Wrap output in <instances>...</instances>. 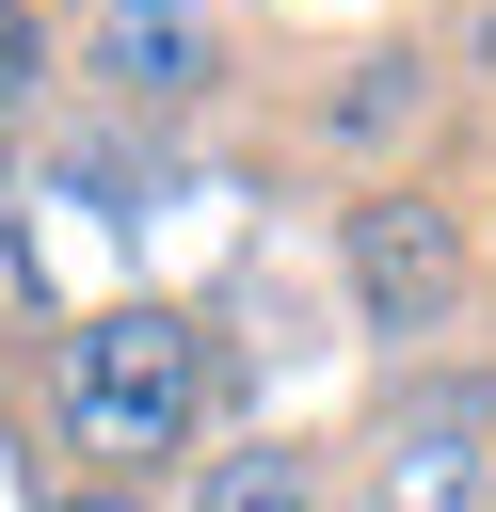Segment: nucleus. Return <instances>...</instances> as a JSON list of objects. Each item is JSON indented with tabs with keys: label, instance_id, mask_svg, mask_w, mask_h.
I'll use <instances>...</instances> for the list:
<instances>
[{
	"label": "nucleus",
	"instance_id": "obj_1",
	"mask_svg": "<svg viewBox=\"0 0 496 512\" xmlns=\"http://www.w3.org/2000/svg\"><path fill=\"white\" fill-rule=\"evenodd\" d=\"M48 416H64V448L112 464V480L192 464L208 416H224V320H208V304H160V288L80 304V320L48 336Z\"/></svg>",
	"mask_w": 496,
	"mask_h": 512
},
{
	"label": "nucleus",
	"instance_id": "obj_2",
	"mask_svg": "<svg viewBox=\"0 0 496 512\" xmlns=\"http://www.w3.org/2000/svg\"><path fill=\"white\" fill-rule=\"evenodd\" d=\"M336 304H352V336H384L400 368H432L480 320V224H464V192H432V176L352 192L336 208Z\"/></svg>",
	"mask_w": 496,
	"mask_h": 512
},
{
	"label": "nucleus",
	"instance_id": "obj_3",
	"mask_svg": "<svg viewBox=\"0 0 496 512\" xmlns=\"http://www.w3.org/2000/svg\"><path fill=\"white\" fill-rule=\"evenodd\" d=\"M336 512H496V368H400L336 448Z\"/></svg>",
	"mask_w": 496,
	"mask_h": 512
},
{
	"label": "nucleus",
	"instance_id": "obj_4",
	"mask_svg": "<svg viewBox=\"0 0 496 512\" xmlns=\"http://www.w3.org/2000/svg\"><path fill=\"white\" fill-rule=\"evenodd\" d=\"M448 48L432 32H352V48H320L304 80H288V144L336 176V192H384V176H416V144L448 128Z\"/></svg>",
	"mask_w": 496,
	"mask_h": 512
},
{
	"label": "nucleus",
	"instance_id": "obj_5",
	"mask_svg": "<svg viewBox=\"0 0 496 512\" xmlns=\"http://www.w3.org/2000/svg\"><path fill=\"white\" fill-rule=\"evenodd\" d=\"M64 64H80V96H96L112 128L176 144V128L224 112V80H240V16H224V0H80Z\"/></svg>",
	"mask_w": 496,
	"mask_h": 512
},
{
	"label": "nucleus",
	"instance_id": "obj_6",
	"mask_svg": "<svg viewBox=\"0 0 496 512\" xmlns=\"http://www.w3.org/2000/svg\"><path fill=\"white\" fill-rule=\"evenodd\" d=\"M176 512H336V448H304V432H208L176 464Z\"/></svg>",
	"mask_w": 496,
	"mask_h": 512
},
{
	"label": "nucleus",
	"instance_id": "obj_7",
	"mask_svg": "<svg viewBox=\"0 0 496 512\" xmlns=\"http://www.w3.org/2000/svg\"><path fill=\"white\" fill-rule=\"evenodd\" d=\"M432 48H448V80H496V0H448Z\"/></svg>",
	"mask_w": 496,
	"mask_h": 512
},
{
	"label": "nucleus",
	"instance_id": "obj_8",
	"mask_svg": "<svg viewBox=\"0 0 496 512\" xmlns=\"http://www.w3.org/2000/svg\"><path fill=\"white\" fill-rule=\"evenodd\" d=\"M32 96V16H0V112Z\"/></svg>",
	"mask_w": 496,
	"mask_h": 512
},
{
	"label": "nucleus",
	"instance_id": "obj_9",
	"mask_svg": "<svg viewBox=\"0 0 496 512\" xmlns=\"http://www.w3.org/2000/svg\"><path fill=\"white\" fill-rule=\"evenodd\" d=\"M464 224H480V288H496V160H480V192H464Z\"/></svg>",
	"mask_w": 496,
	"mask_h": 512
}]
</instances>
